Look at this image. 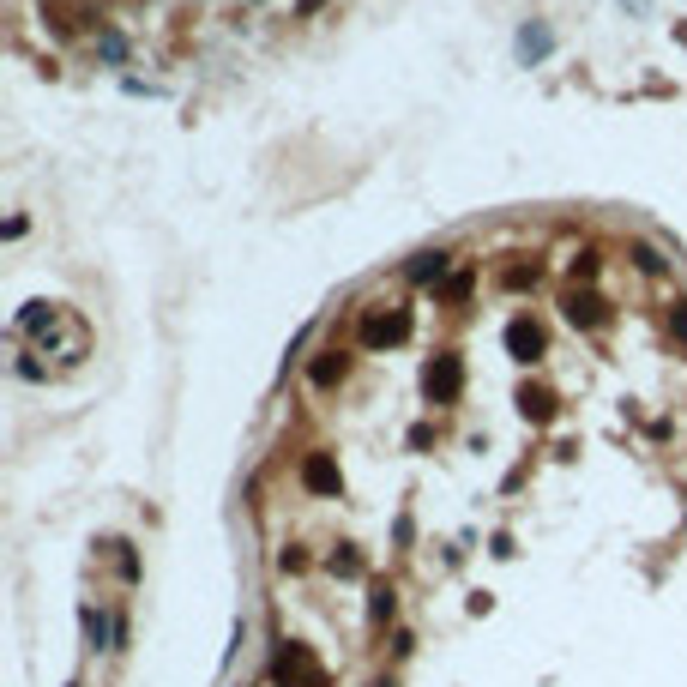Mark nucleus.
Wrapping results in <instances>:
<instances>
[{"mask_svg": "<svg viewBox=\"0 0 687 687\" xmlns=\"http://www.w3.org/2000/svg\"><path fill=\"white\" fill-rule=\"evenodd\" d=\"M326 0H296V13H320Z\"/></svg>", "mask_w": 687, "mask_h": 687, "instance_id": "18", "label": "nucleus"}, {"mask_svg": "<svg viewBox=\"0 0 687 687\" xmlns=\"http://www.w3.org/2000/svg\"><path fill=\"white\" fill-rule=\"evenodd\" d=\"M567 320H573V326H603V296L573 290V296H567Z\"/></svg>", "mask_w": 687, "mask_h": 687, "instance_id": "7", "label": "nucleus"}, {"mask_svg": "<svg viewBox=\"0 0 687 687\" xmlns=\"http://www.w3.org/2000/svg\"><path fill=\"white\" fill-rule=\"evenodd\" d=\"M332 573H344V579H356V573H362V555H356V549H344V555H332Z\"/></svg>", "mask_w": 687, "mask_h": 687, "instance_id": "13", "label": "nucleus"}, {"mask_svg": "<svg viewBox=\"0 0 687 687\" xmlns=\"http://www.w3.org/2000/svg\"><path fill=\"white\" fill-rule=\"evenodd\" d=\"M459 386H465L459 356H434V368H428V398H434V405H446V398H459Z\"/></svg>", "mask_w": 687, "mask_h": 687, "instance_id": "3", "label": "nucleus"}, {"mask_svg": "<svg viewBox=\"0 0 687 687\" xmlns=\"http://www.w3.org/2000/svg\"><path fill=\"white\" fill-rule=\"evenodd\" d=\"M446 260H452V254H441V247H428V254H416V260H410V278L416 283H434L446 272Z\"/></svg>", "mask_w": 687, "mask_h": 687, "instance_id": "8", "label": "nucleus"}, {"mask_svg": "<svg viewBox=\"0 0 687 687\" xmlns=\"http://www.w3.org/2000/svg\"><path fill=\"white\" fill-rule=\"evenodd\" d=\"M627 6H633V13H646V0H627Z\"/></svg>", "mask_w": 687, "mask_h": 687, "instance_id": "19", "label": "nucleus"}, {"mask_svg": "<svg viewBox=\"0 0 687 687\" xmlns=\"http://www.w3.org/2000/svg\"><path fill=\"white\" fill-rule=\"evenodd\" d=\"M410 332V314H368L362 320V344H398Z\"/></svg>", "mask_w": 687, "mask_h": 687, "instance_id": "4", "label": "nucleus"}, {"mask_svg": "<svg viewBox=\"0 0 687 687\" xmlns=\"http://www.w3.org/2000/svg\"><path fill=\"white\" fill-rule=\"evenodd\" d=\"M519 405H525V416H537V423H549V416H555V398H549L543 386H525V392H519Z\"/></svg>", "mask_w": 687, "mask_h": 687, "instance_id": "9", "label": "nucleus"}, {"mask_svg": "<svg viewBox=\"0 0 687 687\" xmlns=\"http://www.w3.org/2000/svg\"><path fill=\"white\" fill-rule=\"evenodd\" d=\"M549 49H555V31H549L543 19H531V24H519V37H513V55L525 67H537V61H549Z\"/></svg>", "mask_w": 687, "mask_h": 687, "instance_id": "2", "label": "nucleus"}, {"mask_svg": "<svg viewBox=\"0 0 687 687\" xmlns=\"http://www.w3.org/2000/svg\"><path fill=\"white\" fill-rule=\"evenodd\" d=\"M278 687H332V682H326V669L314 664L308 646H283L278 651Z\"/></svg>", "mask_w": 687, "mask_h": 687, "instance_id": "1", "label": "nucleus"}, {"mask_svg": "<svg viewBox=\"0 0 687 687\" xmlns=\"http://www.w3.org/2000/svg\"><path fill=\"white\" fill-rule=\"evenodd\" d=\"M392 609H398V591H392V585H374V603H368V615H374V621H392Z\"/></svg>", "mask_w": 687, "mask_h": 687, "instance_id": "12", "label": "nucleus"}, {"mask_svg": "<svg viewBox=\"0 0 687 687\" xmlns=\"http://www.w3.org/2000/svg\"><path fill=\"white\" fill-rule=\"evenodd\" d=\"M85 633H91V646H103V639H109V633H115V627L103 621L97 609H85Z\"/></svg>", "mask_w": 687, "mask_h": 687, "instance_id": "14", "label": "nucleus"}, {"mask_svg": "<svg viewBox=\"0 0 687 687\" xmlns=\"http://www.w3.org/2000/svg\"><path fill=\"white\" fill-rule=\"evenodd\" d=\"M506 350H513L519 362H531V356H543V326H531V320H513V326H506Z\"/></svg>", "mask_w": 687, "mask_h": 687, "instance_id": "5", "label": "nucleus"}, {"mask_svg": "<svg viewBox=\"0 0 687 687\" xmlns=\"http://www.w3.org/2000/svg\"><path fill=\"white\" fill-rule=\"evenodd\" d=\"M446 296H452V302H459V296H470V272H452V278H446Z\"/></svg>", "mask_w": 687, "mask_h": 687, "instance_id": "16", "label": "nucleus"}, {"mask_svg": "<svg viewBox=\"0 0 687 687\" xmlns=\"http://www.w3.org/2000/svg\"><path fill=\"white\" fill-rule=\"evenodd\" d=\"M344 374V362H332V356H326V362H314V386H332Z\"/></svg>", "mask_w": 687, "mask_h": 687, "instance_id": "15", "label": "nucleus"}, {"mask_svg": "<svg viewBox=\"0 0 687 687\" xmlns=\"http://www.w3.org/2000/svg\"><path fill=\"white\" fill-rule=\"evenodd\" d=\"M97 61H109V67L127 61V37L121 31H97Z\"/></svg>", "mask_w": 687, "mask_h": 687, "instance_id": "10", "label": "nucleus"}, {"mask_svg": "<svg viewBox=\"0 0 687 687\" xmlns=\"http://www.w3.org/2000/svg\"><path fill=\"white\" fill-rule=\"evenodd\" d=\"M302 483L314 488V495H338V488H344V477H338V465H332L326 452H314V459L302 465Z\"/></svg>", "mask_w": 687, "mask_h": 687, "instance_id": "6", "label": "nucleus"}, {"mask_svg": "<svg viewBox=\"0 0 687 687\" xmlns=\"http://www.w3.org/2000/svg\"><path fill=\"white\" fill-rule=\"evenodd\" d=\"M627 260H633V265H639V272H651V278H657V272H664V254H657V247H651V242H633V247H627Z\"/></svg>", "mask_w": 687, "mask_h": 687, "instance_id": "11", "label": "nucleus"}, {"mask_svg": "<svg viewBox=\"0 0 687 687\" xmlns=\"http://www.w3.org/2000/svg\"><path fill=\"white\" fill-rule=\"evenodd\" d=\"M669 320H675V332L687 338V302H675V314H669Z\"/></svg>", "mask_w": 687, "mask_h": 687, "instance_id": "17", "label": "nucleus"}]
</instances>
